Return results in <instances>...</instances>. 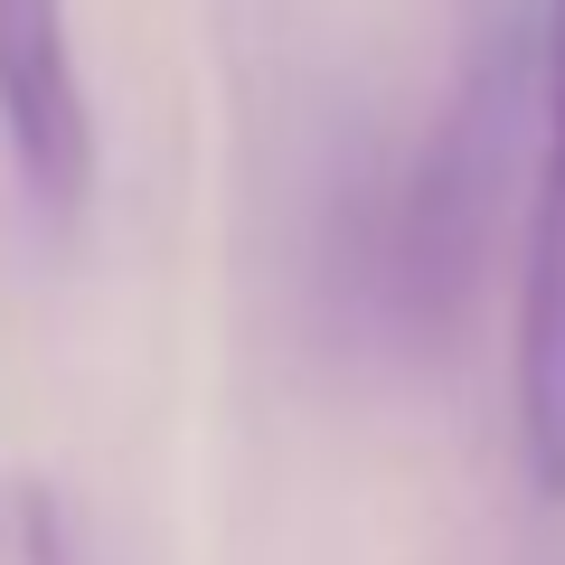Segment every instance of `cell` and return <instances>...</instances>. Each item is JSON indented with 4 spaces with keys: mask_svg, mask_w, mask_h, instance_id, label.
<instances>
[{
    "mask_svg": "<svg viewBox=\"0 0 565 565\" xmlns=\"http://www.w3.org/2000/svg\"><path fill=\"white\" fill-rule=\"evenodd\" d=\"M0 141H10V170L47 226H76L95 207L104 141L66 0H0Z\"/></svg>",
    "mask_w": 565,
    "mask_h": 565,
    "instance_id": "obj_3",
    "label": "cell"
},
{
    "mask_svg": "<svg viewBox=\"0 0 565 565\" xmlns=\"http://www.w3.org/2000/svg\"><path fill=\"white\" fill-rule=\"evenodd\" d=\"M0 565H85L76 546V509H66L57 481H10L0 490Z\"/></svg>",
    "mask_w": 565,
    "mask_h": 565,
    "instance_id": "obj_4",
    "label": "cell"
},
{
    "mask_svg": "<svg viewBox=\"0 0 565 565\" xmlns=\"http://www.w3.org/2000/svg\"><path fill=\"white\" fill-rule=\"evenodd\" d=\"M509 415H519V462L537 500H565V0L537 10V170H527L519 245Z\"/></svg>",
    "mask_w": 565,
    "mask_h": 565,
    "instance_id": "obj_2",
    "label": "cell"
},
{
    "mask_svg": "<svg viewBox=\"0 0 565 565\" xmlns=\"http://www.w3.org/2000/svg\"><path fill=\"white\" fill-rule=\"evenodd\" d=\"M500 180H509V66H481L377 226V302L405 340H434L471 311Z\"/></svg>",
    "mask_w": 565,
    "mask_h": 565,
    "instance_id": "obj_1",
    "label": "cell"
}]
</instances>
